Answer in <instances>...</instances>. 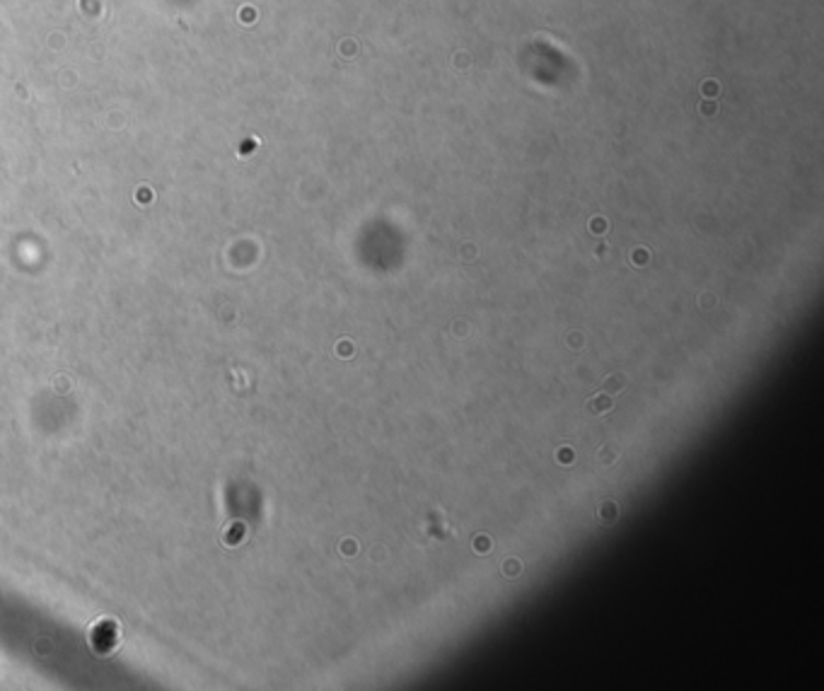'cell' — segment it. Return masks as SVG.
Wrapping results in <instances>:
<instances>
[{
    "instance_id": "2",
    "label": "cell",
    "mask_w": 824,
    "mask_h": 691,
    "mask_svg": "<svg viewBox=\"0 0 824 691\" xmlns=\"http://www.w3.org/2000/svg\"><path fill=\"white\" fill-rule=\"evenodd\" d=\"M621 384H624V377H621V375H616L614 379L609 377V379H607V384H604V387H607V389H619Z\"/></svg>"
},
{
    "instance_id": "1",
    "label": "cell",
    "mask_w": 824,
    "mask_h": 691,
    "mask_svg": "<svg viewBox=\"0 0 824 691\" xmlns=\"http://www.w3.org/2000/svg\"><path fill=\"white\" fill-rule=\"evenodd\" d=\"M612 406H614V401L609 399V396L599 394V396H595V399L587 401V413H592V416H599V413L609 411Z\"/></svg>"
}]
</instances>
